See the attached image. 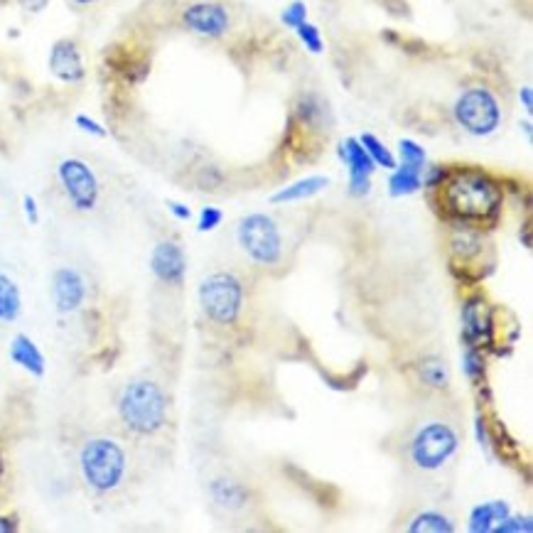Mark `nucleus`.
<instances>
[{"label":"nucleus","instance_id":"8","mask_svg":"<svg viewBox=\"0 0 533 533\" xmlns=\"http://www.w3.org/2000/svg\"><path fill=\"white\" fill-rule=\"evenodd\" d=\"M57 180L62 185L64 197L77 212H94L99 207L101 185L89 163L79 158H64L57 165Z\"/></svg>","mask_w":533,"mask_h":533},{"label":"nucleus","instance_id":"7","mask_svg":"<svg viewBox=\"0 0 533 533\" xmlns=\"http://www.w3.org/2000/svg\"><path fill=\"white\" fill-rule=\"evenodd\" d=\"M455 121L470 136H492L502 126V104L487 86H470L455 101Z\"/></svg>","mask_w":533,"mask_h":533},{"label":"nucleus","instance_id":"35","mask_svg":"<svg viewBox=\"0 0 533 533\" xmlns=\"http://www.w3.org/2000/svg\"><path fill=\"white\" fill-rule=\"evenodd\" d=\"M15 3H18L25 13L35 15V13H42V10L50 5V0H15Z\"/></svg>","mask_w":533,"mask_h":533},{"label":"nucleus","instance_id":"3","mask_svg":"<svg viewBox=\"0 0 533 533\" xmlns=\"http://www.w3.org/2000/svg\"><path fill=\"white\" fill-rule=\"evenodd\" d=\"M79 472L86 487L96 494H111L126 482L128 455L118 440L96 435L79 450Z\"/></svg>","mask_w":533,"mask_h":533},{"label":"nucleus","instance_id":"37","mask_svg":"<svg viewBox=\"0 0 533 533\" xmlns=\"http://www.w3.org/2000/svg\"><path fill=\"white\" fill-rule=\"evenodd\" d=\"M10 519H3V516H0V531H15L18 529V524H8Z\"/></svg>","mask_w":533,"mask_h":533},{"label":"nucleus","instance_id":"22","mask_svg":"<svg viewBox=\"0 0 533 533\" xmlns=\"http://www.w3.org/2000/svg\"><path fill=\"white\" fill-rule=\"evenodd\" d=\"M450 246L452 251L457 253L460 258H472L477 256V253H482V234L475 229L472 224H457L455 231H452V239H450Z\"/></svg>","mask_w":533,"mask_h":533},{"label":"nucleus","instance_id":"32","mask_svg":"<svg viewBox=\"0 0 533 533\" xmlns=\"http://www.w3.org/2000/svg\"><path fill=\"white\" fill-rule=\"evenodd\" d=\"M23 212H25V219H28L32 226L40 224V207H37V199L32 195L23 197Z\"/></svg>","mask_w":533,"mask_h":533},{"label":"nucleus","instance_id":"29","mask_svg":"<svg viewBox=\"0 0 533 533\" xmlns=\"http://www.w3.org/2000/svg\"><path fill=\"white\" fill-rule=\"evenodd\" d=\"M281 20L285 28L295 30L298 25H303L305 20H308V5H305L303 0H293V3H290L288 8L281 13Z\"/></svg>","mask_w":533,"mask_h":533},{"label":"nucleus","instance_id":"15","mask_svg":"<svg viewBox=\"0 0 533 533\" xmlns=\"http://www.w3.org/2000/svg\"><path fill=\"white\" fill-rule=\"evenodd\" d=\"M10 359H13V364H18L20 369L28 371L30 376H35V379H42V376H45L47 371L45 354L40 352L35 339L28 335H15L10 339Z\"/></svg>","mask_w":533,"mask_h":533},{"label":"nucleus","instance_id":"25","mask_svg":"<svg viewBox=\"0 0 533 533\" xmlns=\"http://www.w3.org/2000/svg\"><path fill=\"white\" fill-rule=\"evenodd\" d=\"M484 371H487V359H484L482 349L475 344H465V352H462V374L470 384H479L484 379Z\"/></svg>","mask_w":533,"mask_h":533},{"label":"nucleus","instance_id":"31","mask_svg":"<svg viewBox=\"0 0 533 533\" xmlns=\"http://www.w3.org/2000/svg\"><path fill=\"white\" fill-rule=\"evenodd\" d=\"M74 123H77L79 131L89 133V136H94V138H106V136H109V133H106V128L101 126L99 121H94L91 116H86V113H79V116L74 118Z\"/></svg>","mask_w":533,"mask_h":533},{"label":"nucleus","instance_id":"10","mask_svg":"<svg viewBox=\"0 0 533 533\" xmlns=\"http://www.w3.org/2000/svg\"><path fill=\"white\" fill-rule=\"evenodd\" d=\"M462 317V335H465V344H475V347H487L492 344L494 335V315L492 305L487 303L484 295H472L462 303L460 310Z\"/></svg>","mask_w":533,"mask_h":533},{"label":"nucleus","instance_id":"30","mask_svg":"<svg viewBox=\"0 0 533 533\" xmlns=\"http://www.w3.org/2000/svg\"><path fill=\"white\" fill-rule=\"evenodd\" d=\"M533 531V521L531 516H514L509 514L502 524L497 526V531L494 533H531Z\"/></svg>","mask_w":533,"mask_h":533},{"label":"nucleus","instance_id":"9","mask_svg":"<svg viewBox=\"0 0 533 533\" xmlns=\"http://www.w3.org/2000/svg\"><path fill=\"white\" fill-rule=\"evenodd\" d=\"M182 28L204 40H219L231 28V15L226 5L217 0H197L182 10Z\"/></svg>","mask_w":533,"mask_h":533},{"label":"nucleus","instance_id":"4","mask_svg":"<svg viewBox=\"0 0 533 533\" xmlns=\"http://www.w3.org/2000/svg\"><path fill=\"white\" fill-rule=\"evenodd\" d=\"M462 433L452 421L428 418L413 428L406 443V457L418 472H438L457 455Z\"/></svg>","mask_w":533,"mask_h":533},{"label":"nucleus","instance_id":"2","mask_svg":"<svg viewBox=\"0 0 533 533\" xmlns=\"http://www.w3.org/2000/svg\"><path fill=\"white\" fill-rule=\"evenodd\" d=\"M116 411L133 435L150 438L168 423V396L158 381L133 379L118 393Z\"/></svg>","mask_w":533,"mask_h":533},{"label":"nucleus","instance_id":"39","mask_svg":"<svg viewBox=\"0 0 533 533\" xmlns=\"http://www.w3.org/2000/svg\"><path fill=\"white\" fill-rule=\"evenodd\" d=\"M77 5H91V3H99V0H74Z\"/></svg>","mask_w":533,"mask_h":533},{"label":"nucleus","instance_id":"14","mask_svg":"<svg viewBox=\"0 0 533 533\" xmlns=\"http://www.w3.org/2000/svg\"><path fill=\"white\" fill-rule=\"evenodd\" d=\"M50 72L62 84L84 82L86 67L82 50L74 40H57L50 50Z\"/></svg>","mask_w":533,"mask_h":533},{"label":"nucleus","instance_id":"16","mask_svg":"<svg viewBox=\"0 0 533 533\" xmlns=\"http://www.w3.org/2000/svg\"><path fill=\"white\" fill-rule=\"evenodd\" d=\"M511 514V506L502 499H492V502L477 504L467 516V529L472 533H494L497 526L502 524L506 516Z\"/></svg>","mask_w":533,"mask_h":533},{"label":"nucleus","instance_id":"24","mask_svg":"<svg viewBox=\"0 0 533 533\" xmlns=\"http://www.w3.org/2000/svg\"><path fill=\"white\" fill-rule=\"evenodd\" d=\"M418 374H421L423 384L430 389H448L450 384V369L443 359H423L418 366Z\"/></svg>","mask_w":533,"mask_h":533},{"label":"nucleus","instance_id":"38","mask_svg":"<svg viewBox=\"0 0 533 533\" xmlns=\"http://www.w3.org/2000/svg\"><path fill=\"white\" fill-rule=\"evenodd\" d=\"M5 477V455H3V448H0V482H3Z\"/></svg>","mask_w":533,"mask_h":533},{"label":"nucleus","instance_id":"12","mask_svg":"<svg viewBox=\"0 0 533 533\" xmlns=\"http://www.w3.org/2000/svg\"><path fill=\"white\" fill-rule=\"evenodd\" d=\"M150 271L160 283L177 285L185 283L187 278V253L177 241H158L150 251Z\"/></svg>","mask_w":533,"mask_h":533},{"label":"nucleus","instance_id":"19","mask_svg":"<svg viewBox=\"0 0 533 533\" xmlns=\"http://www.w3.org/2000/svg\"><path fill=\"white\" fill-rule=\"evenodd\" d=\"M423 187V170L408 168V165L398 163L391 170L389 177V195L391 197H411L416 192H421Z\"/></svg>","mask_w":533,"mask_h":533},{"label":"nucleus","instance_id":"13","mask_svg":"<svg viewBox=\"0 0 533 533\" xmlns=\"http://www.w3.org/2000/svg\"><path fill=\"white\" fill-rule=\"evenodd\" d=\"M52 303L62 315L82 310L86 303V281L72 266H62L52 273Z\"/></svg>","mask_w":533,"mask_h":533},{"label":"nucleus","instance_id":"33","mask_svg":"<svg viewBox=\"0 0 533 533\" xmlns=\"http://www.w3.org/2000/svg\"><path fill=\"white\" fill-rule=\"evenodd\" d=\"M168 209H170L172 217L180 219V222H190V219H192V209L187 207V204L175 202V199H170V202H168Z\"/></svg>","mask_w":533,"mask_h":533},{"label":"nucleus","instance_id":"18","mask_svg":"<svg viewBox=\"0 0 533 533\" xmlns=\"http://www.w3.org/2000/svg\"><path fill=\"white\" fill-rule=\"evenodd\" d=\"M209 497L214 499V504L222 506V509H244L246 502H249V489L244 487L241 482H236V479H214L212 484H209Z\"/></svg>","mask_w":533,"mask_h":533},{"label":"nucleus","instance_id":"21","mask_svg":"<svg viewBox=\"0 0 533 533\" xmlns=\"http://www.w3.org/2000/svg\"><path fill=\"white\" fill-rule=\"evenodd\" d=\"M23 312V295L18 283L0 271V322H15Z\"/></svg>","mask_w":533,"mask_h":533},{"label":"nucleus","instance_id":"36","mask_svg":"<svg viewBox=\"0 0 533 533\" xmlns=\"http://www.w3.org/2000/svg\"><path fill=\"white\" fill-rule=\"evenodd\" d=\"M519 101H521V106H524V111L529 113V118H531V113H533V89H531L529 84L521 86V89H519Z\"/></svg>","mask_w":533,"mask_h":533},{"label":"nucleus","instance_id":"34","mask_svg":"<svg viewBox=\"0 0 533 533\" xmlns=\"http://www.w3.org/2000/svg\"><path fill=\"white\" fill-rule=\"evenodd\" d=\"M475 430H477L479 448H484V450L489 452V448H492V438H489V433H487V423H484L479 416H477V421H475Z\"/></svg>","mask_w":533,"mask_h":533},{"label":"nucleus","instance_id":"11","mask_svg":"<svg viewBox=\"0 0 533 533\" xmlns=\"http://www.w3.org/2000/svg\"><path fill=\"white\" fill-rule=\"evenodd\" d=\"M339 160L347 165L349 172V195L366 197L371 192V177H374L376 165L366 155V150L359 143V138H344L339 143Z\"/></svg>","mask_w":533,"mask_h":533},{"label":"nucleus","instance_id":"28","mask_svg":"<svg viewBox=\"0 0 533 533\" xmlns=\"http://www.w3.org/2000/svg\"><path fill=\"white\" fill-rule=\"evenodd\" d=\"M224 222V212L219 207H202L197 217V231L199 234H212Z\"/></svg>","mask_w":533,"mask_h":533},{"label":"nucleus","instance_id":"26","mask_svg":"<svg viewBox=\"0 0 533 533\" xmlns=\"http://www.w3.org/2000/svg\"><path fill=\"white\" fill-rule=\"evenodd\" d=\"M398 163L408 165V168L425 170L428 168V153L421 143L411 141V138H401L398 141Z\"/></svg>","mask_w":533,"mask_h":533},{"label":"nucleus","instance_id":"5","mask_svg":"<svg viewBox=\"0 0 533 533\" xmlns=\"http://www.w3.org/2000/svg\"><path fill=\"white\" fill-rule=\"evenodd\" d=\"M197 300L209 322L219 327H231L239 322L241 312H244L246 290L236 273L217 271L202 278L197 288Z\"/></svg>","mask_w":533,"mask_h":533},{"label":"nucleus","instance_id":"27","mask_svg":"<svg viewBox=\"0 0 533 533\" xmlns=\"http://www.w3.org/2000/svg\"><path fill=\"white\" fill-rule=\"evenodd\" d=\"M295 32H298L300 42H303V47L308 52H312V55H322V50H325V40H322V32L317 25H312L305 20L303 25H298L295 28Z\"/></svg>","mask_w":533,"mask_h":533},{"label":"nucleus","instance_id":"17","mask_svg":"<svg viewBox=\"0 0 533 533\" xmlns=\"http://www.w3.org/2000/svg\"><path fill=\"white\" fill-rule=\"evenodd\" d=\"M330 187V177L325 175H308L300 177V180L290 182V185L281 187L276 195L271 197L273 204H293V202H305V199L320 195Z\"/></svg>","mask_w":533,"mask_h":533},{"label":"nucleus","instance_id":"1","mask_svg":"<svg viewBox=\"0 0 533 533\" xmlns=\"http://www.w3.org/2000/svg\"><path fill=\"white\" fill-rule=\"evenodd\" d=\"M438 190L445 212L462 224H492L502 214V185L479 168L448 170V177Z\"/></svg>","mask_w":533,"mask_h":533},{"label":"nucleus","instance_id":"20","mask_svg":"<svg viewBox=\"0 0 533 533\" xmlns=\"http://www.w3.org/2000/svg\"><path fill=\"white\" fill-rule=\"evenodd\" d=\"M457 526L452 524V519L448 514L438 509H423L413 516L406 524V531L411 533H452Z\"/></svg>","mask_w":533,"mask_h":533},{"label":"nucleus","instance_id":"23","mask_svg":"<svg viewBox=\"0 0 533 533\" xmlns=\"http://www.w3.org/2000/svg\"><path fill=\"white\" fill-rule=\"evenodd\" d=\"M359 143H362V148L366 150V155H369L371 163H374L376 168L393 170L398 165L396 155H393L391 150L386 148V143L381 141V138H376L374 133H362V136H359Z\"/></svg>","mask_w":533,"mask_h":533},{"label":"nucleus","instance_id":"6","mask_svg":"<svg viewBox=\"0 0 533 533\" xmlns=\"http://www.w3.org/2000/svg\"><path fill=\"white\" fill-rule=\"evenodd\" d=\"M236 244L256 266L273 268L283 258V234L276 219L263 212L246 214L236 226Z\"/></svg>","mask_w":533,"mask_h":533}]
</instances>
